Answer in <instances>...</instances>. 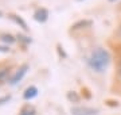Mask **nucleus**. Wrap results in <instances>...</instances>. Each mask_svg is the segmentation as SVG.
Returning <instances> with one entry per match:
<instances>
[{"label": "nucleus", "instance_id": "nucleus-1", "mask_svg": "<svg viewBox=\"0 0 121 115\" xmlns=\"http://www.w3.org/2000/svg\"><path fill=\"white\" fill-rule=\"evenodd\" d=\"M87 64L89 67L97 73H102L108 69L109 64H110V54L106 49L97 48L94 49L91 54L87 58Z\"/></svg>", "mask_w": 121, "mask_h": 115}, {"label": "nucleus", "instance_id": "nucleus-2", "mask_svg": "<svg viewBox=\"0 0 121 115\" xmlns=\"http://www.w3.org/2000/svg\"><path fill=\"white\" fill-rule=\"evenodd\" d=\"M70 112H71V115H97L99 110L87 106H75L70 108Z\"/></svg>", "mask_w": 121, "mask_h": 115}, {"label": "nucleus", "instance_id": "nucleus-3", "mask_svg": "<svg viewBox=\"0 0 121 115\" xmlns=\"http://www.w3.org/2000/svg\"><path fill=\"white\" fill-rule=\"evenodd\" d=\"M28 69H30V67H28L27 64H23L22 67L19 68V69H17V71L15 72L12 76H11V79L8 80V83H9L11 85L17 84V83H19V81H20V80H22L23 77L26 76V73H27V71H28Z\"/></svg>", "mask_w": 121, "mask_h": 115}, {"label": "nucleus", "instance_id": "nucleus-4", "mask_svg": "<svg viewBox=\"0 0 121 115\" xmlns=\"http://www.w3.org/2000/svg\"><path fill=\"white\" fill-rule=\"evenodd\" d=\"M34 19L39 23H44L48 19V11L46 8H39L34 12Z\"/></svg>", "mask_w": 121, "mask_h": 115}, {"label": "nucleus", "instance_id": "nucleus-5", "mask_svg": "<svg viewBox=\"0 0 121 115\" xmlns=\"http://www.w3.org/2000/svg\"><path fill=\"white\" fill-rule=\"evenodd\" d=\"M36 96H38V88L35 85H30L28 88H26V91L23 93V99L24 100H31V99H34Z\"/></svg>", "mask_w": 121, "mask_h": 115}, {"label": "nucleus", "instance_id": "nucleus-6", "mask_svg": "<svg viewBox=\"0 0 121 115\" xmlns=\"http://www.w3.org/2000/svg\"><path fill=\"white\" fill-rule=\"evenodd\" d=\"M8 16L12 19V20L16 23V24H20V27H22L23 30H28V27H27V23L24 22V20H23L20 16H17V15H13V14H9Z\"/></svg>", "mask_w": 121, "mask_h": 115}, {"label": "nucleus", "instance_id": "nucleus-7", "mask_svg": "<svg viewBox=\"0 0 121 115\" xmlns=\"http://www.w3.org/2000/svg\"><path fill=\"white\" fill-rule=\"evenodd\" d=\"M19 115H35V108L31 104H26L22 107V110L19 112Z\"/></svg>", "mask_w": 121, "mask_h": 115}, {"label": "nucleus", "instance_id": "nucleus-8", "mask_svg": "<svg viewBox=\"0 0 121 115\" xmlns=\"http://www.w3.org/2000/svg\"><path fill=\"white\" fill-rule=\"evenodd\" d=\"M0 39L3 41V42H5V43H13L16 41V38L13 35H11V34H1L0 35Z\"/></svg>", "mask_w": 121, "mask_h": 115}, {"label": "nucleus", "instance_id": "nucleus-9", "mask_svg": "<svg viewBox=\"0 0 121 115\" xmlns=\"http://www.w3.org/2000/svg\"><path fill=\"white\" fill-rule=\"evenodd\" d=\"M91 24V20H79L75 24H73V30H77V29H82L85 26H90Z\"/></svg>", "mask_w": 121, "mask_h": 115}, {"label": "nucleus", "instance_id": "nucleus-10", "mask_svg": "<svg viewBox=\"0 0 121 115\" xmlns=\"http://www.w3.org/2000/svg\"><path fill=\"white\" fill-rule=\"evenodd\" d=\"M8 75H9L8 68H4V69H0V81H5V80L8 79Z\"/></svg>", "mask_w": 121, "mask_h": 115}, {"label": "nucleus", "instance_id": "nucleus-11", "mask_svg": "<svg viewBox=\"0 0 121 115\" xmlns=\"http://www.w3.org/2000/svg\"><path fill=\"white\" fill-rule=\"evenodd\" d=\"M67 99H69L70 102H73V103H78V102H79V96H78L75 92H69V93H67Z\"/></svg>", "mask_w": 121, "mask_h": 115}, {"label": "nucleus", "instance_id": "nucleus-12", "mask_svg": "<svg viewBox=\"0 0 121 115\" xmlns=\"http://www.w3.org/2000/svg\"><path fill=\"white\" fill-rule=\"evenodd\" d=\"M17 39L22 41V42H24V43H31V38H28V37H24V35H17Z\"/></svg>", "mask_w": 121, "mask_h": 115}, {"label": "nucleus", "instance_id": "nucleus-13", "mask_svg": "<svg viewBox=\"0 0 121 115\" xmlns=\"http://www.w3.org/2000/svg\"><path fill=\"white\" fill-rule=\"evenodd\" d=\"M9 48L8 46H0V53H8Z\"/></svg>", "mask_w": 121, "mask_h": 115}, {"label": "nucleus", "instance_id": "nucleus-14", "mask_svg": "<svg viewBox=\"0 0 121 115\" xmlns=\"http://www.w3.org/2000/svg\"><path fill=\"white\" fill-rule=\"evenodd\" d=\"M9 99H11V96H9V95H8V96H3V97H0V104H3L4 102H8Z\"/></svg>", "mask_w": 121, "mask_h": 115}, {"label": "nucleus", "instance_id": "nucleus-15", "mask_svg": "<svg viewBox=\"0 0 121 115\" xmlns=\"http://www.w3.org/2000/svg\"><path fill=\"white\" fill-rule=\"evenodd\" d=\"M116 35L121 39V23H120V26H118V29H117V31H116Z\"/></svg>", "mask_w": 121, "mask_h": 115}, {"label": "nucleus", "instance_id": "nucleus-16", "mask_svg": "<svg viewBox=\"0 0 121 115\" xmlns=\"http://www.w3.org/2000/svg\"><path fill=\"white\" fill-rule=\"evenodd\" d=\"M108 1H110V3H116V1H118V0H108Z\"/></svg>", "mask_w": 121, "mask_h": 115}, {"label": "nucleus", "instance_id": "nucleus-17", "mask_svg": "<svg viewBox=\"0 0 121 115\" xmlns=\"http://www.w3.org/2000/svg\"><path fill=\"white\" fill-rule=\"evenodd\" d=\"M118 71H120V75H121V64H120V68H118Z\"/></svg>", "mask_w": 121, "mask_h": 115}, {"label": "nucleus", "instance_id": "nucleus-18", "mask_svg": "<svg viewBox=\"0 0 121 115\" xmlns=\"http://www.w3.org/2000/svg\"><path fill=\"white\" fill-rule=\"evenodd\" d=\"M1 15H3V12H1V11H0V18H1Z\"/></svg>", "mask_w": 121, "mask_h": 115}, {"label": "nucleus", "instance_id": "nucleus-19", "mask_svg": "<svg viewBox=\"0 0 121 115\" xmlns=\"http://www.w3.org/2000/svg\"><path fill=\"white\" fill-rule=\"evenodd\" d=\"M77 1H82V0H77Z\"/></svg>", "mask_w": 121, "mask_h": 115}]
</instances>
